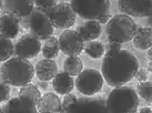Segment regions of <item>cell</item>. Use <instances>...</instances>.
<instances>
[{"mask_svg": "<svg viewBox=\"0 0 152 113\" xmlns=\"http://www.w3.org/2000/svg\"><path fill=\"white\" fill-rule=\"evenodd\" d=\"M139 70V60L128 50L106 52L101 64V74L108 85L121 87L130 82Z\"/></svg>", "mask_w": 152, "mask_h": 113, "instance_id": "obj_1", "label": "cell"}, {"mask_svg": "<svg viewBox=\"0 0 152 113\" xmlns=\"http://www.w3.org/2000/svg\"><path fill=\"white\" fill-rule=\"evenodd\" d=\"M34 77V67L29 60L11 57L0 67V79L12 87L29 84Z\"/></svg>", "mask_w": 152, "mask_h": 113, "instance_id": "obj_2", "label": "cell"}, {"mask_svg": "<svg viewBox=\"0 0 152 113\" xmlns=\"http://www.w3.org/2000/svg\"><path fill=\"white\" fill-rule=\"evenodd\" d=\"M106 104L112 113H137L139 96L131 87H117L109 93Z\"/></svg>", "mask_w": 152, "mask_h": 113, "instance_id": "obj_3", "label": "cell"}, {"mask_svg": "<svg viewBox=\"0 0 152 113\" xmlns=\"http://www.w3.org/2000/svg\"><path fill=\"white\" fill-rule=\"evenodd\" d=\"M18 20L21 28L29 30L30 34L38 38L40 41H45L53 34V27L51 25L49 13L39 7H34L28 16L18 18Z\"/></svg>", "mask_w": 152, "mask_h": 113, "instance_id": "obj_4", "label": "cell"}, {"mask_svg": "<svg viewBox=\"0 0 152 113\" xmlns=\"http://www.w3.org/2000/svg\"><path fill=\"white\" fill-rule=\"evenodd\" d=\"M135 30H137V23L132 18L123 13H118L111 17L106 28L109 40L121 44L132 40Z\"/></svg>", "mask_w": 152, "mask_h": 113, "instance_id": "obj_5", "label": "cell"}, {"mask_svg": "<svg viewBox=\"0 0 152 113\" xmlns=\"http://www.w3.org/2000/svg\"><path fill=\"white\" fill-rule=\"evenodd\" d=\"M70 6L86 20H98L110 11V0H70Z\"/></svg>", "mask_w": 152, "mask_h": 113, "instance_id": "obj_6", "label": "cell"}, {"mask_svg": "<svg viewBox=\"0 0 152 113\" xmlns=\"http://www.w3.org/2000/svg\"><path fill=\"white\" fill-rule=\"evenodd\" d=\"M77 90L86 96H93L103 88L104 80L101 72L97 69H85L77 75Z\"/></svg>", "mask_w": 152, "mask_h": 113, "instance_id": "obj_7", "label": "cell"}, {"mask_svg": "<svg viewBox=\"0 0 152 113\" xmlns=\"http://www.w3.org/2000/svg\"><path fill=\"white\" fill-rule=\"evenodd\" d=\"M48 13L51 25L57 29H69L75 25L77 19L76 12L71 8L70 4L67 2L57 4L48 11Z\"/></svg>", "mask_w": 152, "mask_h": 113, "instance_id": "obj_8", "label": "cell"}, {"mask_svg": "<svg viewBox=\"0 0 152 113\" xmlns=\"http://www.w3.org/2000/svg\"><path fill=\"white\" fill-rule=\"evenodd\" d=\"M64 113H112L108 109L106 100L99 96H82L72 105H70Z\"/></svg>", "mask_w": 152, "mask_h": 113, "instance_id": "obj_9", "label": "cell"}, {"mask_svg": "<svg viewBox=\"0 0 152 113\" xmlns=\"http://www.w3.org/2000/svg\"><path fill=\"white\" fill-rule=\"evenodd\" d=\"M60 51L68 57H78L85 48V41L76 30H64L58 38Z\"/></svg>", "mask_w": 152, "mask_h": 113, "instance_id": "obj_10", "label": "cell"}, {"mask_svg": "<svg viewBox=\"0 0 152 113\" xmlns=\"http://www.w3.org/2000/svg\"><path fill=\"white\" fill-rule=\"evenodd\" d=\"M41 41L31 34H23L13 46V55L23 59H34L41 51Z\"/></svg>", "mask_w": 152, "mask_h": 113, "instance_id": "obj_11", "label": "cell"}, {"mask_svg": "<svg viewBox=\"0 0 152 113\" xmlns=\"http://www.w3.org/2000/svg\"><path fill=\"white\" fill-rule=\"evenodd\" d=\"M118 8L129 17L148 18L152 13V0H119Z\"/></svg>", "mask_w": 152, "mask_h": 113, "instance_id": "obj_12", "label": "cell"}, {"mask_svg": "<svg viewBox=\"0 0 152 113\" xmlns=\"http://www.w3.org/2000/svg\"><path fill=\"white\" fill-rule=\"evenodd\" d=\"M34 8V0H1L0 9L16 18L28 16Z\"/></svg>", "mask_w": 152, "mask_h": 113, "instance_id": "obj_13", "label": "cell"}, {"mask_svg": "<svg viewBox=\"0 0 152 113\" xmlns=\"http://www.w3.org/2000/svg\"><path fill=\"white\" fill-rule=\"evenodd\" d=\"M0 113H38L37 105L25 98H12L0 108Z\"/></svg>", "mask_w": 152, "mask_h": 113, "instance_id": "obj_14", "label": "cell"}, {"mask_svg": "<svg viewBox=\"0 0 152 113\" xmlns=\"http://www.w3.org/2000/svg\"><path fill=\"white\" fill-rule=\"evenodd\" d=\"M58 73V66L53 59H42L34 66V74L40 81H50Z\"/></svg>", "mask_w": 152, "mask_h": 113, "instance_id": "obj_15", "label": "cell"}, {"mask_svg": "<svg viewBox=\"0 0 152 113\" xmlns=\"http://www.w3.org/2000/svg\"><path fill=\"white\" fill-rule=\"evenodd\" d=\"M21 31L20 22L18 18L10 15H2L0 17V34L8 39H15Z\"/></svg>", "mask_w": 152, "mask_h": 113, "instance_id": "obj_16", "label": "cell"}, {"mask_svg": "<svg viewBox=\"0 0 152 113\" xmlns=\"http://www.w3.org/2000/svg\"><path fill=\"white\" fill-rule=\"evenodd\" d=\"M76 31L79 34L85 42L92 41L100 37L101 34V25L97 20H87L80 26H78Z\"/></svg>", "mask_w": 152, "mask_h": 113, "instance_id": "obj_17", "label": "cell"}, {"mask_svg": "<svg viewBox=\"0 0 152 113\" xmlns=\"http://www.w3.org/2000/svg\"><path fill=\"white\" fill-rule=\"evenodd\" d=\"M38 112L47 113H60L61 110V100L55 93L47 92L41 96L37 104Z\"/></svg>", "mask_w": 152, "mask_h": 113, "instance_id": "obj_18", "label": "cell"}, {"mask_svg": "<svg viewBox=\"0 0 152 113\" xmlns=\"http://www.w3.org/2000/svg\"><path fill=\"white\" fill-rule=\"evenodd\" d=\"M52 88L58 94H68L71 93L75 88V80L67 72H58L52 79Z\"/></svg>", "mask_w": 152, "mask_h": 113, "instance_id": "obj_19", "label": "cell"}, {"mask_svg": "<svg viewBox=\"0 0 152 113\" xmlns=\"http://www.w3.org/2000/svg\"><path fill=\"white\" fill-rule=\"evenodd\" d=\"M133 44L139 50H148L152 44V30L150 27L137 26V30L132 38Z\"/></svg>", "mask_w": 152, "mask_h": 113, "instance_id": "obj_20", "label": "cell"}, {"mask_svg": "<svg viewBox=\"0 0 152 113\" xmlns=\"http://www.w3.org/2000/svg\"><path fill=\"white\" fill-rule=\"evenodd\" d=\"M41 51L46 59H53L58 57L60 52V47L57 37L51 36L48 39H46L43 44L41 46Z\"/></svg>", "mask_w": 152, "mask_h": 113, "instance_id": "obj_21", "label": "cell"}, {"mask_svg": "<svg viewBox=\"0 0 152 113\" xmlns=\"http://www.w3.org/2000/svg\"><path fill=\"white\" fill-rule=\"evenodd\" d=\"M83 70V63L78 57H68L64 61V71L71 77L78 75Z\"/></svg>", "mask_w": 152, "mask_h": 113, "instance_id": "obj_22", "label": "cell"}, {"mask_svg": "<svg viewBox=\"0 0 152 113\" xmlns=\"http://www.w3.org/2000/svg\"><path fill=\"white\" fill-rule=\"evenodd\" d=\"M19 96L32 101L34 104L37 105L39 100H40V98H41V92H40V90L36 85L29 83L20 88V90H19Z\"/></svg>", "mask_w": 152, "mask_h": 113, "instance_id": "obj_23", "label": "cell"}, {"mask_svg": "<svg viewBox=\"0 0 152 113\" xmlns=\"http://www.w3.org/2000/svg\"><path fill=\"white\" fill-rule=\"evenodd\" d=\"M85 51L91 59H100L101 57L104 55L106 51H104V46L103 43L97 40H92V41H88L87 44H85Z\"/></svg>", "mask_w": 152, "mask_h": 113, "instance_id": "obj_24", "label": "cell"}, {"mask_svg": "<svg viewBox=\"0 0 152 113\" xmlns=\"http://www.w3.org/2000/svg\"><path fill=\"white\" fill-rule=\"evenodd\" d=\"M13 55L12 41L0 34V62H4Z\"/></svg>", "mask_w": 152, "mask_h": 113, "instance_id": "obj_25", "label": "cell"}, {"mask_svg": "<svg viewBox=\"0 0 152 113\" xmlns=\"http://www.w3.org/2000/svg\"><path fill=\"white\" fill-rule=\"evenodd\" d=\"M137 91L143 100H145L148 103H151L152 101V84L150 81H144L140 82L137 87Z\"/></svg>", "mask_w": 152, "mask_h": 113, "instance_id": "obj_26", "label": "cell"}, {"mask_svg": "<svg viewBox=\"0 0 152 113\" xmlns=\"http://www.w3.org/2000/svg\"><path fill=\"white\" fill-rule=\"evenodd\" d=\"M77 98L75 94H72V93H68V94H64V100L61 101V110H60V113H64L66 112V110L72 105L75 102L77 101Z\"/></svg>", "mask_w": 152, "mask_h": 113, "instance_id": "obj_27", "label": "cell"}, {"mask_svg": "<svg viewBox=\"0 0 152 113\" xmlns=\"http://www.w3.org/2000/svg\"><path fill=\"white\" fill-rule=\"evenodd\" d=\"M10 92H11L10 85L0 79V102L8 101L9 96H10Z\"/></svg>", "mask_w": 152, "mask_h": 113, "instance_id": "obj_28", "label": "cell"}, {"mask_svg": "<svg viewBox=\"0 0 152 113\" xmlns=\"http://www.w3.org/2000/svg\"><path fill=\"white\" fill-rule=\"evenodd\" d=\"M57 4H58V0H34V7H39L47 11H49Z\"/></svg>", "mask_w": 152, "mask_h": 113, "instance_id": "obj_29", "label": "cell"}, {"mask_svg": "<svg viewBox=\"0 0 152 113\" xmlns=\"http://www.w3.org/2000/svg\"><path fill=\"white\" fill-rule=\"evenodd\" d=\"M103 46H104V51H106V52L117 51V50H120V49L122 48V47H121V43L111 41V40H108V41L106 42V44H103Z\"/></svg>", "mask_w": 152, "mask_h": 113, "instance_id": "obj_30", "label": "cell"}, {"mask_svg": "<svg viewBox=\"0 0 152 113\" xmlns=\"http://www.w3.org/2000/svg\"><path fill=\"white\" fill-rule=\"evenodd\" d=\"M148 71L145 70V69H139L138 71H137V73H135L134 78L139 82H144V81H147L148 80Z\"/></svg>", "mask_w": 152, "mask_h": 113, "instance_id": "obj_31", "label": "cell"}, {"mask_svg": "<svg viewBox=\"0 0 152 113\" xmlns=\"http://www.w3.org/2000/svg\"><path fill=\"white\" fill-rule=\"evenodd\" d=\"M111 17H112V16H111V13L108 12V13H106L104 16H102L101 18H99L97 21L100 23V25H107V23H108V21L111 19Z\"/></svg>", "mask_w": 152, "mask_h": 113, "instance_id": "obj_32", "label": "cell"}, {"mask_svg": "<svg viewBox=\"0 0 152 113\" xmlns=\"http://www.w3.org/2000/svg\"><path fill=\"white\" fill-rule=\"evenodd\" d=\"M138 113H152V110L150 106H142L141 109L138 110Z\"/></svg>", "mask_w": 152, "mask_h": 113, "instance_id": "obj_33", "label": "cell"}, {"mask_svg": "<svg viewBox=\"0 0 152 113\" xmlns=\"http://www.w3.org/2000/svg\"><path fill=\"white\" fill-rule=\"evenodd\" d=\"M39 87H40V89H42V90H47V88H48V82H46V81H40L39 82Z\"/></svg>", "mask_w": 152, "mask_h": 113, "instance_id": "obj_34", "label": "cell"}, {"mask_svg": "<svg viewBox=\"0 0 152 113\" xmlns=\"http://www.w3.org/2000/svg\"><path fill=\"white\" fill-rule=\"evenodd\" d=\"M148 59H149V61H151V49H148Z\"/></svg>", "mask_w": 152, "mask_h": 113, "instance_id": "obj_35", "label": "cell"}, {"mask_svg": "<svg viewBox=\"0 0 152 113\" xmlns=\"http://www.w3.org/2000/svg\"><path fill=\"white\" fill-rule=\"evenodd\" d=\"M151 61H149V64H148V72H151V70H152V68H151Z\"/></svg>", "mask_w": 152, "mask_h": 113, "instance_id": "obj_36", "label": "cell"}, {"mask_svg": "<svg viewBox=\"0 0 152 113\" xmlns=\"http://www.w3.org/2000/svg\"><path fill=\"white\" fill-rule=\"evenodd\" d=\"M148 25L151 26V18L150 17H148Z\"/></svg>", "mask_w": 152, "mask_h": 113, "instance_id": "obj_37", "label": "cell"}, {"mask_svg": "<svg viewBox=\"0 0 152 113\" xmlns=\"http://www.w3.org/2000/svg\"><path fill=\"white\" fill-rule=\"evenodd\" d=\"M0 7H1V0H0Z\"/></svg>", "mask_w": 152, "mask_h": 113, "instance_id": "obj_38", "label": "cell"}, {"mask_svg": "<svg viewBox=\"0 0 152 113\" xmlns=\"http://www.w3.org/2000/svg\"><path fill=\"white\" fill-rule=\"evenodd\" d=\"M38 113H47V112H38Z\"/></svg>", "mask_w": 152, "mask_h": 113, "instance_id": "obj_39", "label": "cell"}, {"mask_svg": "<svg viewBox=\"0 0 152 113\" xmlns=\"http://www.w3.org/2000/svg\"><path fill=\"white\" fill-rule=\"evenodd\" d=\"M0 108H1V105H0Z\"/></svg>", "mask_w": 152, "mask_h": 113, "instance_id": "obj_40", "label": "cell"}]
</instances>
